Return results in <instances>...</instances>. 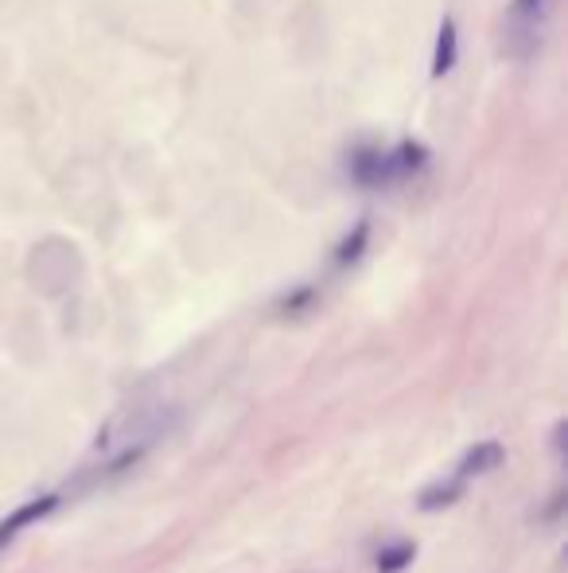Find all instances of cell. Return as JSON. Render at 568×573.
Segmentation results:
<instances>
[{"label": "cell", "mask_w": 568, "mask_h": 573, "mask_svg": "<svg viewBox=\"0 0 568 573\" xmlns=\"http://www.w3.org/2000/svg\"><path fill=\"white\" fill-rule=\"evenodd\" d=\"M55 503H59V495H44V500H32V503H27V507L12 511L9 519L0 523V542H9V538H16L24 527H32V523H36V519H44V515H51Z\"/></svg>", "instance_id": "1"}, {"label": "cell", "mask_w": 568, "mask_h": 573, "mask_svg": "<svg viewBox=\"0 0 568 573\" xmlns=\"http://www.w3.org/2000/svg\"><path fill=\"white\" fill-rule=\"evenodd\" d=\"M502 460H507V448L498 445V441H483V445H475L468 457L460 460V480H468V476L490 472V468H498Z\"/></svg>", "instance_id": "2"}, {"label": "cell", "mask_w": 568, "mask_h": 573, "mask_svg": "<svg viewBox=\"0 0 568 573\" xmlns=\"http://www.w3.org/2000/svg\"><path fill=\"white\" fill-rule=\"evenodd\" d=\"M455 55H460V36H455V24L445 20L440 24V36H436V55H433V79H445L455 67Z\"/></svg>", "instance_id": "3"}, {"label": "cell", "mask_w": 568, "mask_h": 573, "mask_svg": "<svg viewBox=\"0 0 568 573\" xmlns=\"http://www.w3.org/2000/svg\"><path fill=\"white\" fill-rule=\"evenodd\" d=\"M463 495V488H460V480H452V484H433L428 492H421V507L425 511H440V507H448V503H455Z\"/></svg>", "instance_id": "4"}, {"label": "cell", "mask_w": 568, "mask_h": 573, "mask_svg": "<svg viewBox=\"0 0 568 573\" xmlns=\"http://www.w3.org/2000/svg\"><path fill=\"white\" fill-rule=\"evenodd\" d=\"M413 554H417V547H413V542H398V547H390V550H382V554H378V570H382V573H401L409 562H413Z\"/></svg>", "instance_id": "5"}, {"label": "cell", "mask_w": 568, "mask_h": 573, "mask_svg": "<svg viewBox=\"0 0 568 573\" xmlns=\"http://www.w3.org/2000/svg\"><path fill=\"white\" fill-rule=\"evenodd\" d=\"M366 234H370V226L358 223L355 238H346L343 250H339V266H346V261H355V258H358V250H363V246H366Z\"/></svg>", "instance_id": "6"}, {"label": "cell", "mask_w": 568, "mask_h": 573, "mask_svg": "<svg viewBox=\"0 0 568 573\" xmlns=\"http://www.w3.org/2000/svg\"><path fill=\"white\" fill-rule=\"evenodd\" d=\"M542 4H545V0H518V9H522V12H537Z\"/></svg>", "instance_id": "7"}]
</instances>
